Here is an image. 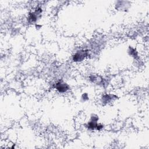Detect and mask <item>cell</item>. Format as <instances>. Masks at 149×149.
Wrapping results in <instances>:
<instances>
[{
    "label": "cell",
    "instance_id": "1",
    "mask_svg": "<svg viewBox=\"0 0 149 149\" xmlns=\"http://www.w3.org/2000/svg\"><path fill=\"white\" fill-rule=\"evenodd\" d=\"M42 10L40 7H36L33 11L30 12L27 17V21L29 23H36L42 16Z\"/></svg>",
    "mask_w": 149,
    "mask_h": 149
},
{
    "label": "cell",
    "instance_id": "2",
    "mask_svg": "<svg viewBox=\"0 0 149 149\" xmlns=\"http://www.w3.org/2000/svg\"><path fill=\"white\" fill-rule=\"evenodd\" d=\"M88 51L85 49H80L76 51L72 56V60L74 62H80L88 56Z\"/></svg>",
    "mask_w": 149,
    "mask_h": 149
},
{
    "label": "cell",
    "instance_id": "3",
    "mask_svg": "<svg viewBox=\"0 0 149 149\" xmlns=\"http://www.w3.org/2000/svg\"><path fill=\"white\" fill-rule=\"evenodd\" d=\"M99 120L98 116L96 114H91L90 116V119L89 121L86 124V127L88 130H96L98 121Z\"/></svg>",
    "mask_w": 149,
    "mask_h": 149
},
{
    "label": "cell",
    "instance_id": "4",
    "mask_svg": "<svg viewBox=\"0 0 149 149\" xmlns=\"http://www.w3.org/2000/svg\"><path fill=\"white\" fill-rule=\"evenodd\" d=\"M54 88L59 93H65L70 89L69 84L62 80L56 81L54 84Z\"/></svg>",
    "mask_w": 149,
    "mask_h": 149
},
{
    "label": "cell",
    "instance_id": "5",
    "mask_svg": "<svg viewBox=\"0 0 149 149\" xmlns=\"http://www.w3.org/2000/svg\"><path fill=\"white\" fill-rule=\"evenodd\" d=\"M129 2L128 1H117L115 3V8L120 11H126L130 6V3L127 4Z\"/></svg>",
    "mask_w": 149,
    "mask_h": 149
},
{
    "label": "cell",
    "instance_id": "6",
    "mask_svg": "<svg viewBox=\"0 0 149 149\" xmlns=\"http://www.w3.org/2000/svg\"><path fill=\"white\" fill-rule=\"evenodd\" d=\"M116 97L113 94H104L102 98V102L105 104H108L109 102H111L113 100H114L115 98Z\"/></svg>",
    "mask_w": 149,
    "mask_h": 149
},
{
    "label": "cell",
    "instance_id": "7",
    "mask_svg": "<svg viewBox=\"0 0 149 149\" xmlns=\"http://www.w3.org/2000/svg\"><path fill=\"white\" fill-rule=\"evenodd\" d=\"M128 53L131 56H133L134 58H136L137 56V52L136 51V49L133 48V47H130L129 48V49H128Z\"/></svg>",
    "mask_w": 149,
    "mask_h": 149
},
{
    "label": "cell",
    "instance_id": "8",
    "mask_svg": "<svg viewBox=\"0 0 149 149\" xmlns=\"http://www.w3.org/2000/svg\"><path fill=\"white\" fill-rule=\"evenodd\" d=\"M81 100L84 102L88 100V95L87 93H84L81 96Z\"/></svg>",
    "mask_w": 149,
    "mask_h": 149
}]
</instances>
